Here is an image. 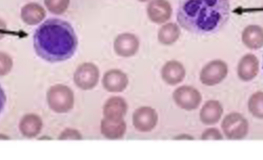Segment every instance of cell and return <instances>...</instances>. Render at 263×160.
I'll return each mask as SVG.
<instances>
[{"label":"cell","mask_w":263,"mask_h":160,"mask_svg":"<svg viewBox=\"0 0 263 160\" xmlns=\"http://www.w3.org/2000/svg\"><path fill=\"white\" fill-rule=\"evenodd\" d=\"M33 41L37 56L51 63L71 59L78 48V38L70 22L56 18L41 24Z\"/></svg>","instance_id":"1"},{"label":"cell","mask_w":263,"mask_h":160,"mask_svg":"<svg viewBox=\"0 0 263 160\" xmlns=\"http://www.w3.org/2000/svg\"><path fill=\"white\" fill-rule=\"evenodd\" d=\"M229 17V0H183L177 11L179 26L196 35L218 32Z\"/></svg>","instance_id":"2"},{"label":"cell","mask_w":263,"mask_h":160,"mask_svg":"<svg viewBox=\"0 0 263 160\" xmlns=\"http://www.w3.org/2000/svg\"><path fill=\"white\" fill-rule=\"evenodd\" d=\"M47 102L49 108L56 113H68L75 104V96L73 90L62 84L52 86L47 94Z\"/></svg>","instance_id":"3"},{"label":"cell","mask_w":263,"mask_h":160,"mask_svg":"<svg viewBox=\"0 0 263 160\" xmlns=\"http://www.w3.org/2000/svg\"><path fill=\"white\" fill-rule=\"evenodd\" d=\"M221 128L227 139L232 141L243 140L249 134V122L238 112L226 116L221 123Z\"/></svg>","instance_id":"4"},{"label":"cell","mask_w":263,"mask_h":160,"mask_svg":"<svg viewBox=\"0 0 263 160\" xmlns=\"http://www.w3.org/2000/svg\"><path fill=\"white\" fill-rule=\"evenodd\" d=\"M173 100L179 108L185 111H193L198 108L202 102L201 94L193 86H180L173 93Z\"/></svg>","instance_id":"5"},{"label":"cell","mask_w":263,"mask_h":160,"mask_svg":"<svg viewBox=\"0 0 263 160\" xmlns=\"http://www.w3.org/2000/svg\"><path fill=\"white\" fill-rule=\"evenodd\" d=\"M99 78L100 72L97 65L86 62L77 67L74 74V83L82 90H91L97 86Z\"/></svg>","instance_id":"6"},{"label":"cell","mask_w":263,"mask_h":160,"mask_svg":"<svg viewBox=\"0 0 263 160\" xmlns=\"http://www.w3.org/2000/svg\"><path fill=\"white\" fill-rule=\"evenodd\" d=\"M229 74L228 64L222 60H213L201 70L200 81L205 86L220 84Z\"/></svg>","instance_id":"7"},{"label":"cell","mask_w":263,"mask_h":160,"mask_svg":"<svg viewBox=\"0 0 263 160\" xmlns=\"http://www.w3.org/2000/svg\"><path fill=\"white\" fill-rule=\"evenodd\" d=\"M157 123L158 113L154 108L143 106L133 113V125L139 132H151L155 129Z\"/></svg>","instance_id":"8"},{"label":"cell","mask_w":263,"mask_h":160,"mask_svg":"<svg viewBox=\"0 0 263 160\" xmlns=\"http://www.w3.org/2000/svg\"><path fill=\"white\" fill-rule=\"evenodd\" d=\"M139 39L137 36L130 33H123L116 37L114 41L115 53L123 58L133 57L139 50Z\"/></svg>","instance_id":"9"},{"label":"cell","mask_w":263,"mask_h":160,"mask_svg":"<svg viewBox=\"0 0 263 160\" xmlns=\"http://www.w3.org/2000/svg\"><path fill=\"white\" fill-rule=\"evenodd\" d=\"M147 17L157 25H163L172 17V6L167 0H151L146 8Z\"/></svg>","instance_id":"10"},{"label":"cell","mask_w":263,"mask_h":160,"mask_svg":"<svg viewBox=\"0 0 263 160\" xmlns=\"http://www.w3.org/2000/svg\"><path fill=\"white\" fill-rule=\"evenodd\" d=\"M128 85V78L120 70H109L102 78V86L108 93H122Z\"/></svg>","instance_id":"11"},{"label":"cell","mask_w":263,"mask_h":160,"mask_svg":"<svg viewBox=\"0 0 263 160\" xmlns=\"http://www.w3.org/2000/svg\"><path fill=\"white\" fill-rule=\"evenodd\" d=\"M186 72L182 63L176 60L166 62L161 70L162 80L171 86L180 84L185 78Z\"/></svg>","instance_id":"12"},{"label":"cell","mask_w":263,"mask_h":160,"mask_svg":"<svg viewBox=\"0 0 263 160\" xmlns=\"http://www.w3.org/2000/svg\"><path fill=\"white\" fill-rule=\"evenodd\" d=\"M259 73V60L253 54H247L240 59L237 66V75L240 80L249 82L254 80Z\"/></svg>","instance_id":"13"},{"label":"cell","mask_w":263,"mask_h":160,"mask_svg":"<svg viewBox=\"0 0 263 160\" xmlns=\"http://www.w3.org/2000/svg\"><path fill=\"white\" fill-rule=\"evenodd\" d=\"M100 131L107 140H120L126 132V123L123 119L103 118L100 124Z\"/></svg>","instance_id":"14"},{"label":"cell","mask_w":263,"mask_h":160,"mask_svg":"<svg viewBox=\"0 0 263 160\" xmlns=\"http://www.w3.org/2000/svg\"><path fill=\"white\" fill-rule=\"evenodd\" d=\"M223 116V107L216 100L208 101L200 110V121L205 126H213L221 120Z\"/></svg>","instance_id":"15"},{"label":"cell","mask_w":263,"mask_h":160,"mask_svg":"<svg viewBox=\"0 0 263 160\" xmlns=\"http://www.w3.org/2000/svg\"><path fill=\"white\" fill-rule=\"evenodd\" d=\"M42 128L43 122L41 118L34 113L27 114L19 123L20 133L27 139H35L41 133Z\"/></svg>","instance_id":"16"},{"label":"cell","mask_w":263,"mask_h":160,"mask_svg":"<svg viewBox=\"0 0 263 160\" xmlns=\"http://www.w3.org/2000/svg\"><path fill=\"white\" fill-rule=\"evenodd\" d=\"M21 20L28 26H37L46 18L47 12L43 7L37 3H30L21 9Z\"/></svg>","instance_id":"17"},{"label":"cell","mask_w":263,"mask_h":160,"mask_svg":"<svg viewBox=\"0 0 263 160\" xmlns=\"http://www.w3.org/2000/svg\"><path fill=\"white\" fill-rule=\"evenodd\" d=\"M127 103L121 97L109 98L103 106V116L108 119H123L127 113Z\"/></svg>","instance_id":"18"},{"label":"cell","mask_w":263,"mask_h":160,"mask_svg":"<svg viewBox=\"0 0 263 160\" xmlns=\"http://www.w3.org/2000/svg\"><path fill=\"white\" fill-rule=\"evenodd\" d=\"M242 42L250 50H259L263 47V29L256 25L248 26L242 32Z\"/></svg>","instance_id":"19"},{"label":"cell","mask_w":263,"mask_h":160,"mask_svg":"<svg viewBox=\"0 0 263 160\" xmlns=\"http://www.w3.org/2000/svg\"><path fill=\"white\" fill-rule=\"evenodd\" d=\"M180 27L174 22L164 24L158 31V40L163 45H172L180 38Z\"/></svg>","instance_id":"20"},{"label":"cell","mask_w":263,"mask_h":160,"mask_svg":"<svg viewBox=\"0 0 263 160\" xmlns=\"http://www.w3.org/2000/svg\"><path fill=\"white\" fill-rule=\"evenodd\" d=\"M249 111L252 116L258 120H263V93L257 91L251 96L248 103Z\"/></svg>","instance_id":"21"},{"label":"cell","mask_w":263,"mask_h":160,"mask_svg":"<svg viewBox=\"0 0 263 160\" xmlns=\"http://www.w3.org/2000/svg\"><path fill=\"white\" fill-rule=\"evenodd\" d=\"M45 5L52 14L61 15L67 12L70 0H45Z\"/></svg>","instance_id":"22"},{"label":"cell","mask_w":263,"mask_h":160,"mask_svg":"<svg viewBox=\"0 0 263 160\" xmlns=\"http://www.w3.org/2000/svg\"><path fill=\"white\" fill-rule=\"evenodd\" d=\"M13 68V59L12 57L5 53V52H0V77H5Z\"/></svg>","instance_id":"23"},{"label":"cell","mask_w":263,"mask_h":160,"mask_svg":"<svg viewBox=\"0 0 263 160\" xmlns=\"http://www.w3.org/2000/svg\"><path fill=\"white\" fill-rule=\"evenodd\" d=\"M58 140L59 141H81L82 135L78 130L73 128H68L61 132Z\"/></svg>","instance_id":"24"},{"label":"cell","mask_w":263,"mask_h":160,"mask_svg":"<svg viewBox=\"0 0 263 160\" xmlns=\"http://www.w3.org/2000/svg\"><path fill=\"white\" fill-rule=\"evenodd\" d=\"M202 141H222L223 135L217 128H208L201 135Z\"/></svg>","instance_id":"25"},{"label":"cell","mask_w":263,"mask_h":160,"mask_svg":"<svg viewBox=\"0 0 263 160\" xmlns=\"http://www.w3.org/2000/svg\"><path fill=\"white\" fill-rule=\"evenodd\" d=\"M6 103H7V96L3 86L0 85V114H2V112L4 111Z\"/></svg>","instance_id":"26"},{"label":"cell","mask_w":263,"mask_h":160,"mask_svg":"<svg viewBox=\"0 0 263 160\" xmlns=\"http://www.w3.org/2000/svg\"><path fill=\"white\" fill-rule=\"evenodd\" d=\"M7 32H8V28H7L6 21L3 20V19H0V40L5 38Z\"/></svg>","instance_id":"27"},{"label":"cell","mask_w":263,"mask_h":160,"mask_svg":"<svg viewBox=\"0 0 263 160\" xmlns=\"http://www.w3.org/2000/svg\"><path fill=\"white\" fill-rule=\"evenodd\" d=\"M181 139H187V140H193L192 136H186V135H182V136H178L176 137V140H181Z\"/></svg>","instance_id":"28"},{"label":"cell","mask_w":263,"mask_h":160,"mask_svg":"<svg viewBox=\"0 0 263 160\" xmlns=\"http://www.w3.org/2000/svg\"><path fill=\"white\" fill-rule=\"evenodd\" d=\"M0 140L8 141V140H10V137L7 136V135H5V134H3V133H0Z\"/></svg>","instance_id":"29"},{"label":"cell","mask_w":263,"mask_h":160,"mask_svg":"<svg viewBox=\"0 0 263 160\" xmlns=\"http://www.w3.org/2000/svg\"><path fill=\"white\" fill-rule=\"evenodd\" d=\"M138 2H140V3H147V2H151V0H138Z\"/></svg>","instance_id":"30"}]
</instances>
